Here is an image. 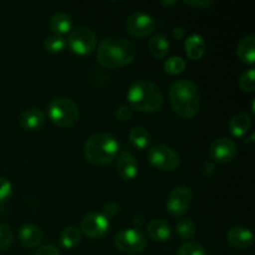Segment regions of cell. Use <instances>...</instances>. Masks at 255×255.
Segmentation results:
<instances>
[{
	"mask_svg": "<svg viewBox=\"0 0 255 255\" xmlns=\"http://www.w3.org/2000/svg\"><path fill=\"white\" fill-rule=\"evenodd\" d=\"M70 50L76 55H89L96 47V34L87 26H79L70 31L67 37Z\"/></svg>",
	"mask_w": 255,
	"mask_h": 255,
	"instance_id": "ba28073f",
	"label": "cell"
},
{
	"mask_svg": "<svg viewBox=\"0 0 255 255\" xmlns=\"http://www.w3.org/2000/svg\"><path fill=\"white\" fill-rule=\"evenodd\" d=\"M238 153V146L233 139L228 137H219L212 142L209 147V156L218 163H229Z\"/></svg>",
	"mask_w": 255,
	"mask_h": 255,
	"instance_id": "30bf717a",
	"label": "cell"
},
{
	"mask_svg": "<svg viewBox=\"0 0 255 255\" xmlns=\"http://www.w3.org/2000/svg\"><path fill=\"white\" fill-rule=\"evenodd\" d=\"M183 34H184V30L181 29V27H177V29H174L173 31V35L177 37V39H182Z\"/></svg>",
	"mask_w": 255,
	"mask_h": 255,
	"instance_id": "d590c367",
	"label": "cell"
},
{
	"mask_svg": "<svg viewBox=\"0 0 255 255\" xmlns=\"http://www.w3.org/2000/svg\"><path fill=\"white\" fill-rule=\"evenodd\" d=\"M134 45L121 36H109L101 41L96 51L97 61L106 69L127 66L136 59Z\"/></svg>",
	"mask_w": 255,
	"mask_h": 255,
	"instance_id": "6da1fadb",
	"label": "cell"
},
{
	"mask_svg": "<svg viewBox=\"0 0 255 255\" xmlns=\"http://www.w3.org/2000/svg\"><path fill=\"white\" fill-rule=\"evenodd\" d=\"M49 26L55 34L62 36L64 34H69L72 30V20L66 12H56L50 19Z\"/></svg>",
	"mask_w": 255,
	"mask_h": 255,
	"instance_id": "44dd1931",
	"label": "cell"
},
{
	"mask_svg": "<svg viewBox=\"0 0 255 255\" xmlns=\"http://www.w3.org/2000/svg\"><path fill=\"white\" fill-rule=\"evenodd\" d=\"M239 86L244 92H254L255 90V71L254 69H248L239 77Z\"/></svg>",
	"mask_w": 255,
	"mask_h": 255,
	"instance_id": "83f0119b",
	"label": "cell"
},
{
	"mask_svg": "<svg viewBox=\"0 0 255 255\" xmlns=\"http://www.w3.org/2000/svg\"><path fill=\"white\" fill-rule=\"evenodd\" d=\"M12 193V186L6 178L0 177V203L9 201Z\"/></svg>",
	"mask_w": 255,
	"mask_h": 255,
	"instance_id": "4dcf8cb0",
	"label": "cell"
},
{
	"mask_svg": "<svg viewBox=\"0 0 255 255\" xmlns=\"http://www.w3.org/2000/svg\"><path fill=\"white\" fill-rule=\"evenodd\" d=\"M147 234L156 242H167L172 237V228L167 222L162 219H152L147 223Z\"/></svg>",
	"mask_w": 255,
	"mask_h": 255,
	"instance_id": "2e32d148",
	"label": "cell"
},
{
	"mask_svg": "<svg viewBox=\"0 0 255 255\" xmlns=\"http://www.w3.org/2000/svg\"><path fill=\"white\" fill-rule=\"evenodd\" d=\"M34 255H61L60 254L59 249L56 247L51 246V244H47V246L40 247L39 249H36Z\"/></svg>",
	"mask_w": 255,
	"mask_h": 255,
	"instance_id": "836d02e7",
	"label": "cell"
},
{
	"mask_svg": "<svg viewBox=\"0 0 255 255\" xmlns=\"http://www.w3.org/2000/svg\"><path fill=\"white\" fill-rule=\"evenodd\" d=\"M120 144L116 137L107 132H99L90 137L84 147V154L94 166H105L116 158Z\"/></svg>",
	"mask_w": 255,
	"mask_h": 255,
	"instance_id": "277c9868",
	"label": "cell"
},
{
	"mask_svg": "<svg viewBox=\"0 0 255 255\" xmlns=\"http://www.w3.org/2000/svg\"><path fill=\"white\" fill-rule=\"evenodd\" d=\"M115 246L122 253L138 254L146 249L147 239L143 232L139 229H124L115 237Z\"/></svg>",
	"mask_w": 255,
	"mask_h": 255,
	"instance_id": "52a82bcc",
	"label": "cell"
},
{
	"mask_svg": "<svg viewBox=\"0 0 255 255\" xmlns=\"http://www.w3.org/2000/svg\"><path fill=\"white\" fill-rule=\"evenodd\" d=\"M186 70V61L181 56L169 57L164 64V71L168 75H179Z\"/></svg>",
	"mask_w": 255,
	"mask_h": 255,
	"instance_id": "4316f807",
	"label": "cell"
},
{
	"mask_svg": "<svg viewBox=\"0 0 255 255\" xmlns=\"http://www.w3.org/2000/svg\"><path fill=\"white\" fill-rule=\"evenodd\" d=\"M193 202V193L186 186H178L172 189L167 198V211L173 217H182L188 212Z\"/></svg>",
	"mask_w": 255,
	"mask_h": 255,
	"instance_id": "9c48e42d",
	"label": "cell"
},
{
	"mask_svg": "<svg viewBox=\"0 0 255 255\" xmlns=\"http://www.w3.org/2000/svg\"><path fill=\"white\" fill-rule=\"evenodd\" d=\"M162 5H164V6H171V5H174V4H177L176 1H171V2H167V1H162L161 2Z\"/></svg>",
	"mask_w": 255,
	"mask_h": 255,
	"instance_id": "8d00e7d4",
	"label": "cell"
},
{
	"mask_svg": "<svg viewBox=\"0 0 255 255\" xmlns=\"http://www.w3.org/2000/svg\"><path fill=\"white\" fill-rule=\"evenodd\" d=\"M128 138L131 141V143L138 149L147 148L149 146V143H151V134H149V132L144 127L141 126L133 127L129 131Z\"/></svg>",
	"mask_w": 255,
	"mask_h": 255,
	"instance_id": "603a6c76",
	"label": "cell"
},
{
	"mask_svg": "<svg viewBox=\"0 0 255 255\" xmlns=\"http://www.w3.org/2000/svg\"><path fill=\"white\" fill-rule=\"evenodd\" d=\"M14 241V232L9 226L0 223V251L9 248Z\"/></svg>",
	"mask_w": 255,
	"mask_h": 255,
	"instance_id": "f546056e",
	"label": "cell"
},
{
	"mask_svg": "<svg viewBox=\"0 0 255 255\" xmlns=\"http://www.w3.org/2000/svg\"><path fill=\"white\" fill-rule=\"evenodd\" d=\"M119 212H120L119 204H117L116 202H109V203L104 207V213L102 214H104L107 219H110V218H114L115 216H117Z\"/></svg>",
	"mask_w": 255,
	"mask_h": 255,
	"instance_id": "d6a6232c",
	"label": "cell"
},
{
	"mask_svg": "<svg viewBox=\"0 0 255 255\" xmlns=\"http://www.w3.org/2000/svg\"><path fill=\"white\" fill-rule=\"evenodd\" d=\"M148 161L154 168L159 171H176L181 164L178 153L163 143L154 144L148 152Z\"/></svg>",
	"mask_w": 255,
	"mask_h": 255,
	"instance_id": "8992f818",
	"label": "cell"
},
{
	"mask_svg": "<svg viewBox=\"0 0 255 255\" xmlns=\"http://www.w3.org/2000/svg\"><path fill=\"white\" fill-rule=\"evenodd\" d=\"M252 127V117L248 114H237L236 116L232 117L229 121V132L234 137H243L249 132Z\"/></svg>",
	"mask_w": 255,
	"mask_h": 255,
	"instance_id": "ffe728a7",
	"label": "cell"
},
{
	"mask_svg": "<svg viewBox=\"0 0 255 255\" xmlns=\"http://www.w3.org/2000/svg\"><path fill=\"white\" fill-rule=\"evenodd\" d=\"M177 233L184 241L193 238L196 234V224L191 218H182L177 222Z\"/></svg>",
	"mask_w": 255,
	"mask_h": 255,
	"instance_id": "484cf974",
	"label": "cell"
},
{
	"mask_svg": "<svg viewBox=\"0 0 255 255\" xmlns=\"http://www.w3.org/2000/svg\"><path fill=\"white\" fill-rule=\"evenodd\" d=\"M227 239L228 243L237 249H248L254 243V236L251 229L242 226L232 227L227 233Z\"/></svg>",
	"mask_w": 255,
	"mask_h": 255,
	"instance_id": "5bb4252c",
	"label": "cell"
},
{
	"mask_svg": "<svg viewBox=\"0 0 255 255\" xmlns=\"http://www.w3.org/2000/svg\"><path fill=\"white\" fill-rule=\"evenodd\" d=\"M45 114L40 109H27L20 115V125L27 131H36L44 125Z\"/></svg>",
	"mask_w": 255,
	"mask_h": 255,
	"instance_id": "9a60e30c",
	"label": "cell"
},
{
	"mask_svg": "<svg viewBox=\"0 0 255 255\" xmlns=\"http://www.w3.org/2000/svg\"><path fill=\"white\" fill-rule=\"evenodd\" d=\"M169 102L173 111L184 120H191L201 110V94L194 82L178 80L171 86L168 92Z\"/></svg>",
	"mask_w": 255,
	"mask_h": 255,
	"instance_id": "7a4b0ae2",
	"label": "cell"
},
{
	"mask_svg": "<svg viewBox=\"0 0 255 255\" xmlns=\"http://www.w3.org/2000/svg\"><path fill=\"white\" fill-rule=\"evenodd\" d=\"M184 49H186V54L189 59L193 61H198L206 52V42L201 35L193 34L187 37L186 42H184Z\"/></svg>",
	"mask_w": 255,
	"mask_h": 255,
	"instance_id": "ac0fdd59",
	"label": "cell"
},
{
	"mask_svg": "<svg viewBox=\"0 0 255 255\" xmlns=\"http://www.w3.org/2000/svg\"><path fill=\"white\" fill-rule=\"evenodd\" d=\"M19 238L27 248H36L42 242V232L34 224H25L20 228Z\"/></svg>",
	"mask_w": 255,
	"mask_h": 255,
	"instance_id": "e0dca14e",
	"label": "cell"
},
{
	"mask_svg": "<svg viewBox=\"0 0 255 255\" xmlns=\"http://www.w3.org/2000/svg\"><path fill=\"white\" fill-rule=\"evenodd\" d=\"M128 106L139 112L152 114L161 110L163 105V94L158 85L148 80H139L129 87L127 92Z\"/></svg>",
	"mask_w": 255,
	"mask_h": 255,
	"instance_id": "3957f363",
	"label": "cell"
},
{
	"mask_svg": "<svg viewBox=\"0 0 255 255\" xmlns=\"http://www.w3.org/2000/svg\"><path fill=\"white\" fill-rule=\"evenodd\" d=\"M177 255H207L206 249L197 242H186L178 249Z\"/></svg>",
	"mask_w": 255,
	"mask_h": 255,
	"instance_id": "f1b7e54d",
	"label": "cell"
},
{
	"mask_svg": "<svg viewBox=\"0 0 255 255\" xmlns=\"http://www.w3.org/2000/svg\"><path fill=\"white\" fill-rule=\"evenodd\" d=\"M60 242H61L62 247L66 249L75 248L76 246H79L80 242H81V233L77 228L75 227H67L62 231L61 237H60Z\"/></svg>",
	"mask_w": 255,
	"mask_h": 255,
	"instance_id": "cb8c5ba5",
	"label": "cell"
},
{
	"mask_svg": "<svg viewBox=\"0 0 255 255\" xmlns=\"http://www.w3.org/2000/svg\"><path fill=\"white\" fill-rule=\"evenodd\" d=\"M50 121L59 127H70L79 119V106L69 97H57L47 107Z\"/></svg>",
	"mask_w": 255,
	"mask_h": 255,
	"instance_id": "5b68a950",
	"label": "cell"
},
{
	"mask_svg": "<svg viewBox=\"0 0 255 255\" xmlns=\"http://www.w3.org/2000/svg\"><path fill=\"white\" fill-rule=\"evenodd\" d=\"M138 173V163L134 156L125 151L116 159V174L124 181H131Z\"/></svg>",
	"mask_w": 255,
	"mask_h": 255,
	"instance_id": "4fadbf2b",
	"label": "cell"
},
{
	"mask_svg": "<svg viewBox=\"0 0 255 255\" xmlns=\"http://www.w3.org/2000/svg\"><path fill=\"white\" fill-rule=\"evenodd\" d=\"M148 49L152 56L156 59H163L169 52V41L163 34H156L148 42Z\"/></svg>",
	"mask_w": 255,
	"mask_h": 255,
	"instance_id": "7402d4cb",
	"label": "cell"
},
{
	"mask_svg": "<svg viewBox=\"0 0 255 255\" xmlns=\"http://www.w3.org/2000/svg\"><path fill=\"white\" fill-rule=\"evenodd\" d=\"M116 117L122 122L128 121L132 117V109L128 105H121V106H119V109L116 110Z\"/></svg>",
	"mask_w": 255,
	"mask_h": 255,
	"instance_id": "1f68e13d",
	"label": "cell"
},
{
	"mask_svg": "<svg viewBox=\"0 0 255 255\" xmlns=\"http://www.w3.org/2000/svg\"><path fill=\"white\" fill-rule=\"evenodd\" d=\"M67 42L61 35L51 34L44 40V49L50 54H60L65 50Z\"/></svg>",
	"mask_w": 255,
	"mask_h": 255,
	"instance_id": "d4e9b609",
	"label": "cell"
},
{
	"mask_svg": "<svg viewBox=\"0 0 255 255\" xmlns=\"http://www.w3.org/2000/svg\"><path fill=\"white\" fill-rule=\"evenodd\" d=\"M109 219L102 213L97 212L86 214L81 221L82 233L91 239H99L104 237L109 231Z\"/></svg>",
	"mask_w": 255,
	"mask_h": 255,
	"instance_id": "7c38bea8",
	"label": "cell"
},
{
	"mask_svg": "<svg viewBox=\"0 0 255 255\" xmlns=\"http://www.w3.org/2000/svg\"><path fill=\"white\" fill-rule=\"evenodd\" d=\"M154 29V20L151 15L144 12H133L126 20V30L131 36L143 39L152 34Z\"/></svg>",
	"mask_w": 255,
	"mask_h": 255,
	"instance_id": "8fae6325",
	"label": "cell"
},
{
	"mask_svg": "<svg viewBox=\"0 0 255 255\" xmlns=\"http://www.w3.org/2000/svg\"><path fill=\"white\" fill-rule=\"evenodd\" d=\"M186 4L187 5H191V6H194V7H207V6H209V5L212 4V1L211 0H203V1H186Z\"/></svg>",
	"mask_w": 255,
	"mask_h": 255,
	"instance_id": "e575fe53",
	"label": "cell"
},
{
	"mask_svg": "<svg viewBox=\"0 0 255 255\" xmlns=\"http://www.w3.org/2000/svg\"><path fill=\"white\" fill-rule=\"evenodd\" d=\"M239 60L246 65H253L255 62V36L253 34L248 35L239 42L237 49Z\"/></svg>",
	"mask_w": 255,
	"mask_h": 255,
	"instance_id": "d6986e66",
	"label": "cell"
}]
</instances>
